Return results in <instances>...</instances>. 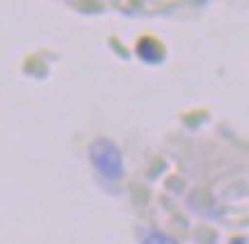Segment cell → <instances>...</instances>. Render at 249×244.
I'll use <instances>...</instances> for the list:
<instances>
[{"label":"cell","instance_id":"6da1fadb","mask_svg":"<svg viewBox=\"0 0 249 244\" xmlns=\"http://www.w3.org/2000/svg\"><path fill=\"white\" fill-rule=\"evenodd\" d=\"M89 160L103 180H107V183L121 180V176H124V160H121L119 146L114 144L112 139L107 137L94 139L89 146Z\"/></svg>","mask_w":249,"mask_h":244},{"label":"cell","instance_id":"7a4b0ae2","mask_svg":"<svg viewBox=\"0 0 249 244\" xmlns=\"http://www.w3.org/2000/svg\"><path fill=\"white\" fill-rule=\"evenodd\" d=\"M140 237H142V244H169V237L153 228H144L140 233Z\"/></svg>","mask_w":249,"mask_h":244},{"label":"cell","instance_id":"3957f363","mask_svg":"<svg viewBox=\"0 0 249 244\" xmlns=\"http://www.w3.org/2000/svg\"><path fill=\"white\" fill-rule=\"evenodd\" d=\"M233 244H245V240H238V242H233Z\"/></svg>","mask_w":249,"mask_h":244}]
</instances>
